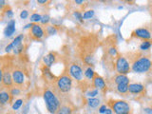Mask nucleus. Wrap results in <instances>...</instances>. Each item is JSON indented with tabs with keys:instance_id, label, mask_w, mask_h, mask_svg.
Returning <instances> with one entry per match:
<instances>
[{
	"instance_id": "34",
	"label": "nucleus",
	"mask_w": 152,
	"mask_h": 114,
	"mask_svg": "<svg viewBox=\"0 0 152 114\" xmlns=\"http://www.w3.org/2000/svg\"><path fill=\"white\" fill-rule=\"evenodd\" d=\"M106 110H107V106H106V104H103V106H101V107H100V108H99V112L100 113H104V114Z\"/></svg>"
},
{
	"instance_id": "36",
	"label": "nucleus",
	"mask_w": 152,
	"mask_h": 114,
	"mask_svg": "<svg viewBox=\"0 0 152 114\" xmlns=\"http://www.w3.org/2000/svg\"><path fill=\"white\" fill-rule=\"evenodd\" d=\"M145 111L147 114H152V109H151V108L146 107V108H145Z\"/></svg>"
},
{
	"instance_id": "38",
	"label": "nucleus",
	"mask_w": 152,
	"mask_h": 114,
	"mask_svg": "<svg viewBox=\"0 0 152 114\" xmlns=\"http://www.w3.org/2000/svg\"><path fill=\"white\" fill-rule=\"evenodd\" d=\"M47 2H48L47 0H38V1H37L38 4H46Z\"/></svg>"
},
{
	"instance_id": "17",
	"label": "nucleus",
	"mask_w": 152,
	"mask_h": 114,
	"mask_svg": "<svg viewBox=\"0 0 152 114\" xmlns=\"http://www.w3.org/2000/svg\"><path fill=\"white\" fill-rule=\"evenodd\" d=\"M42 73H43V75H44V77L46 78V80H49V81H52L53 80L54 82L56 81V77L51 73V71L50 70V68H48V66H44L42 68Z\"/></svg>"
},
{
	"instance_id": "7",
	"label": "nucleus",
	"mask_w": 152,
	"mask_h": 114,
	"mask_svg": "<svg viewBox=\"0 0 152 114\" xmlns=\"http://www.w3.org/2000/svg\"><path fill=\"white\" fill-rule=\"evenodd\" d=\"M30 37L32 40H40L41 38L44 36L45 31L43 30V28L38 25V24H33V26L31 28L30 30Z\"/></svg>"
},
{
	"instance_id": "39",
	"label": "nucleus",
	"mask_w": 152,
	"mask_h": 114,
	"mask_svg": "<svg viewBox=\"0 0 152 114\" xmlns=\"http://www.w3.org/2000/svg\"><path fill=\"white\" fill-rule=\"evenodd\" d=\"M74 2H75L76 4H78V5H81V4H83V3H84L83 0H75Z\"/></svg>"
},
{
	"instance_id": "33",
	"label": "nucleus",
	"mask_w": 152,
	"mask_h": 114,
	"mask_svg": "<svg viewBox=\"0 0 152 114\" xmlns=\"http://www.w3.org/2000/svg\"><path fill=\"white\" fill-rule=\"evenodd\" d=\"M28 16V11H22V12H21V13H20V17H21L22 19H26Z\"/></svg>"
},
{
	"instance_id": "29",
	"label": "nucleus",
	"mask_w": 152,
	"mask_h": 114,
	"mask_svg": "<svg viewBox=\"0 0 152 114\" xmlns=\"http://www.w3.org/2000/svg\"><path fill=\"white\" fill-rule=\"evenodd\" d=\"M99 93V89L97 88H94V89H91L89 90V91L87 93V95L89 97V98H94V96H96V95H98Z\"/></svg>"
},
{
	"instance_id": "9",
	"label": "nucleus",
	"mask_w": 152,
	"mask_h": 114,
	"mask_svg": "<svg viewBox=\"0 0 152 114\" xmlns=\"http://www.w3.org/2000/svg\"><path fill=\"white\" fill-rule=\"evenodd\" d=\"M13 84L12 81V74L9 72V71H3L2 70V75H1V85H2V88H12Z\"/></svg>"
},
{
	"instance_id": "41",
	"label": "nucleus",
	"mask_w": 152,
	"mask_h": 114,
	"mask_svg": "<svg viewBox=\"0 0 152 114\" xmlns=\"http://www.w3.org/2000/svg\"><path fill=\"white\" fill-rule=\"evenodd\" d=\"M128 114H131V113H128Z\"/></svg>"
},
{
	"instance_id": "14",
	"label": "nucleus",
	"mask_w": 152,
	"mask_h": 114,
	"mask_svg": "<svg viewBox=\"0 0 152 114\" xmlns=\"http://www.w3.org/2000/svg\"><path fill=\"white\" fill-rule=\"evenodd\" d=\"M133 35L139 37L141 39H144L145 41L149 40L151 38L150 32L147 31L146 28H137V30H135L134 32H133Z\"/></svg>"
},
{
	"instance_id": "26",
	"label": "nucleus",
	"mask_w": 152,
	"mask_h": 114,
	"mask_svg": "<svg viewBox=\"0 0 152 114\" xmlns=\"http://www.w3.org/2000/svg\"><path fill=\"white\" fill-rule=\"evenodd\" d=\"M42 20V15H40V14H38V13H33L31 14V21L32 22H41Z\"/></svg>"
},
{
	"instance_id": "24",
	"label": "nucleus",
	"mask_w": 152,
	"mask_h": 114,
	"mask_svg": "<svg viewBox=\"0 0 152 114\" xmlns=\"http://www.w3.org/2000/svg\"><path fill=\"white\" fill-rule=\"evenodd\" d=\"M150 47H151V43L149 41H144L141 44L140 46V49L142 50H149L150 49Z\"/></svg>"
},
{
	"instance_id": "32",
	"label": "nucleus",
	"mask_w": 152,
	"mask_h": 114,
	"mask_svg": "<svg viewBox=\"0 0 152 114\" xmlns=\"http://www.w3.org/2000/svg\"><path fill=\"white\" fill-rule=\"evenodd\" d=\"M50 16L48 15V14H45V15L42 16V20H41V23L42 24H48L50 22Z\"/></svg>"
},
{
	"instance_id": "22",
	"label": "nucleus",
	"mask_w": 152,
	"mask_h": 114,
	"mask_svg": "<svg viewBox=\"0 0 152 114\" xmlns=\"http://www.w3.org/2000/svg\"><path fill=\"white\" fill-rule=\"evenodd\" d=\"M117 91L121 94H126L128 92V85H118L117 86Z\"/></svg>"
},
{
	"instance_id": "3",
	"label": "nucleus",
	"mask_w": 152,
	"mask_h": 114,
	"mask_svg": "<svg viewBox=\"0 0 152 114\" xmlns=\"http://www.w3.org/2000/svg\"><path fill=\"white\" fill-rule=\"evenodd\" d=\"M72 88V77L69 72H64L55 81V89L59 93H68Z\"/></svg>"
},
{
	"instance_id": "19",
	"label": "nucleus",
	"mask_w": 152,
	"mask_h": 114,
	"mask_svg": "<svg viewBox=\"0 0 152 114\" xmlns=\"http://www.w3.org/2000/svg\"><path fill=\"white\" fill-rule=\"evenodd\" d=\"M95 74H96V73L94 72V70L92 69L91 66H88V68L85 70V78L87 79L88 82H90V83L93 82V79L95 77Z\"/></svg>"
},
{
	"instance_id": "27",
	"label": "nucleus",
	"mask_w": 152,
	"mask_h": 114,
	"mask_svg": "<svg viewBox=\"0 0 152 114\" xmlns=\"http://www.w3.org/2000/svg\"><path fill=\"white\" fill-rule=\"evenodd\" d=\"M46 31H47L48 34L52 35V34H55V33L57 32V28L55 27H53V26H48Z\"/></svg>"
},
{
	"instance_id": "30",
	"label": "nucleus",
	"mask_w": 152,
	"mask_h": 114,
	"mask_svg": "<svg viewBox=\"0 0 152 114\" xmlns=\"http://www.w3.org/2000/svg\"><path fill=\"white\" fill-rule=\"evenodd\" d=\"M10 91H11V94L12 95V96H16V95L20 94L21 90L19 89L18 88H12L11 89H10Z\"/></svg>"
},
{
	"instance_id": "12",
	"label": "nucleus",
	"mask_w": 152,
	"mask_h": 114,
	"mask_svg": "<svg viewBox=\"0 0 152 114\" xmlns=\"http://www.w3.org/2000/svg\"><path fill=\"white\" fill-rule=\"evenodd\" d=\"M12 95L11 94V91L2 88L1 92H0V103H1L2 106L10 104L12 102Z\"/></svg>"
},
{
	"instance_id": "35",
	"label": "nucleus",
	"mask_w": 152,
	"mask_h": 114,
	"mask_svg": "<svg viewBox=\"0 0 152 114\" xmlns=\"http://www.w3.org/2000/svg\"><path fill=\"white\" fill-rule=\"evenodd\" d=\"M12 14H13V12H12V10H9V11H7V16L8 17H12Z\"/></svg>"
},
{
	"instance_id": "21",
	"label": "nucleus",
	"mask_w": 152,
	"mask_h": 114,
	"mask_svg": "<svg viewBox=\"0 0 152 114\" xmlns=\"http://www.w3.org/2000/svg\"><path fill=\"white\" fill-rule=\"evenodd\" d=\"M23 38H24V35H23V34H20V35H18V36H16L15 38H14L13 41L11 43V45H12V47L13 48V50H14V48H15L16 46H18V45H20V44H21L22 41H23Z\"/></svg>"
},
{
	"instance_id": "18",
	"label": "nucleus",
	"mask_w": 152,
	"mask_h": 114,
	"mask_svg": "<svg viewBox=\"0 0 152 114\" xmlns=\"http://www.w3.org/2000/svg\"><path fill=\"white\" fill-rule=\"evenodd\" d=\"M73 111V107L69 104H61L60 108L58 109L56 114H71Z\"/></svg>"
},
{
	"instance_id": "15",
	"label": "nucleus",
	"mask_w": 152,
	"mask_h": 114,
	"mask_svg": "<svg viewBox=\"0 0 152 114\" xmlns=\"http://www.w3.org/2000/svg\"><path fill=\"white\" fill-rule=\"evenodd\" d=\"M114 83L118 85H129V78L126 75L124 74H117L114 77Z\"/></svg>"
},
{
	"instance_id": "28",
	"label": "nucleus",
	"mask_w": 152,
	"mask_h": 114,
	"mask_svg": "<svg viewBox=\"0 0 152 114\" xmlns=\"http://www.w3.org/2000/svg\"><path fill=\"white\" fill-rule=\"evenodd\" d=\"M93 15H94V11L93 10H89V11H87V12H84L83 18L84 19H89V18H91Z\"/></svg>"
},
{
	"instance_id": "20",
	"label": "nucleus",
	"mask_w": 152,
	"mask_h": 114,
	"mask_svg": "<svg viewBox=\"0 0 152 114\" xmlns=\"http://www.w3.org/2000/svg\"><path fill=\"white\" fill-rule=\"evenodd\" d=\"M88 104L91 108H96L100 106V99L98 98H88Z\"/></svg>"
},
{
	"instance_id": "6",
	"label": "nucleus",
	"mask_w": 152,
	"mask_h": 114,
	"mask_svg": "<svg viewBox=\"0 0 152 114\" xmlns=\"http://www.w3.org/2000/svg\"><path fill=\"white\" fill-rule=\"evenodd\" d=\"M69 73L77 82H82L85 77V72L83 71L82 68H81V66L76 63H72L69 66Z\"/></svg>"
},
{
	"instance_id": "40",
	"label": "nucleus",
	"mask_w": 152,
	"mask_h": 114,
	"mask_svg": "<svg viewBox=\"0 0 152 114\" xmlns=\"http://www.w3.org/2000/svg\"><path fill=\"white\" fill-rule=\"evenodd\" d=\"M33 26V24L32 23H30V24H28V25L25 26V28H31Z\"/></svg>"
},
{
	"instance_id": "10",
	"label": "nucleus",
	"mask_w": 152,
	"mask_h": 114,
	"mask_svg": "<svg viewBox=\"0 0 152 114\" xmlns=\"http://www.w3.org/2000/svg\"><path fill=\"white\" fill-rule=\"evenodd\" d=\"M92 86L95 88H97L99 90H103V91H104V90L107 89V85H106V82H104V78L97 73L95 74V77L92 82Z\"/></svg>"
},
{
	"instance_id": "25",
	"label": "nucleus",
	"mask_w": 152,
	"mask_h": 114,
	"mask_svg": "<svg viewBox=\"0 0 152 114\" xmlns=\"http://www.w3.org/2000/svg\"><path fill=\"white\" fill-rule=\"evenodd\" d=\"M23 50H24V45H23V43H21L20 45H18L14 48V50L12 51H13L14 54H20L23 52Z\"/></svg>"
},
{
	"instance_id": "1",
	"label": "nucleus",
	"mask_w": 152,
	"mask_h": 114,
	"mask_svg": "<svg viewBox=\"0 0 152 114\" xmlns=\"http://www.w3.org/2000/svg\"><path fill=\"white\" fill-rule=\"evenodd\" d=\"M130 65H131V70L133 72L144 73L151 69L152 61L147 55L137 53L133 56Z\"/></svg>"
},
{
	"instance_id": "16",
	"label": "nucleus",
	"mask_w": 152,
	"mask_h": 114,
	"mask_svg": "<svg viewBox=\"0 0 152 114\" xmlns=\"http://www.w3.org/2000/svg\"><path fill=\"white\" fill-rule=\"evenodd\" d=\"M14 31H15V21L11 20L8 23L6 28H5L4 33H5V35H6V36L10 37V36H12L13 34Z\"/></svg>"
},
{
	"instance_id": "4",
	"label": "nucleus",
	"mask_w": 152,
	"mask_h": 114,
	"mask_svg": "<svg viewBox=\"0 0 152 114\" xmlns=\"http://www.w3.org/2000/svg\"><path fill=\"white\" fill-rule=\"evenodd\" d=\"M109 108L112 109V111L116 114H128L130 113L131 107L130 104L124 100H109L108 103Z\"/></svg>"
},
{
	"instance_id": "13",
	"label": "nucleus",
	"mask_w": 152,
	"mask_h": 114,
	"mask_svg": "<svg viewBox=\"0 0 152 114\" xmlns=\"http://www.w3.org/2000/svg\"><path fill=\"white\" fill-rule=\"evenodd\" d=\"M145 87L139 83H132L128 85V92L131 94H141L144 92Z\"/></svg>"
},
{
	"instance_id": "37",
	"label": "nucleus",
	"mask_w": 152,
	"mask_h": 114,
	"mask_svg": "<svg viewBox=\"0 0 152 114\" xmlns=\"http://www.w3.org/2000/svg\"><path fill=\"white\" fill-rule=\"evenodd\" d=\"M112 109L111 108H107V110L106 112H104V114H112Z\"/></svg>"
},
{
	"instance_id": "11",
	"label": "nucleus",
	"mask_w": 152,
	"mask_h": 114,
	"mask_svg": "<svg viewBox=\"0 0 152 114\" xmlns=\"http://www.w3.org/2000/svg\"><path fill=\"white\" fill-rule=\"evenodd\" d=\"M57 59V54L55 52H50L47 55H45L43 57V63H44V66H48V68H50V66L55 64Z\"/></svg>"
},
{
	"instance_id": "2",
	"label": "nucleus",
	"mask_w": 152,
	"mask_h": 114,
	"mask_svg": "<svg viewBox=\"0 0 152 114\" xmlns=\"http://www.w3.org/2000/svg\"><path fill=\"white\" fill-rule=\"evenodd\" d=\"M43 97H44V101L49 112L51 114H56L62 104L54 90L46 88L43 92Z\"/></svg>"
},
{
	"instance_id": "23",
	"label": "nucleus",
	"mask_w": 152,
	"mask_h": 114,
	"mask_svg": "<svg viewBox=\"0 0 152 114\" xmlns=\"http://www.w3.org/2000/svg\"><path fill=\"white\" fill-rule=\"evenodd\" d=\"M23 104V99H17L15 102L12 104V109L13 110H17L20 108V107Z\"/></svg>"
},
{
	"instance_id": "5",
	"label": "nucleus",
	"mask_w": 152,
	"mask_h": 114,
	"mask_svg": "<svg viewBox=\"0 0 152 114\" xmlns=\"http://www.w3.org/2000/svg\"><path fill=\"white\" fill-rule=\"evenodd\" d=\"M115 69L118 74H127L131 70V65L125 56L119 55L115 61Z\"/></svg>"
},
{
	"instance_id": "31",
	"label": "nucleus",
	"mask_w": 152,
	"mask_h": 114,
	"mask_svg": "<svg viewBox=\"0 0 152 114\" xmlns=\"http://www.w3.org/2000/svg\"><path fill=\"white\" fill-rule=\"evenodd\" d=\"M74 16H75V18L77 19L78 21H80V22H83V14L81 13L80 12H78V11H76L75 12H74Z\"/></svg>"
},
{
	"instance_id": "8",
	"label": "nucleus",
	"mask_w": 152,
	"mask_h": 114,
	"mask_svg": "<svg viewBox=\"0 0 152 114\" xmlns=\"http://www.w3.org/2000/svg\"><path fill=\"white\" fill-rule=\"evenodd\" d=\"M12 81L14 85L21 86L25 82V74H24V72L21 69H13L12 72Z\"/></svg>"
}]
</instances>
